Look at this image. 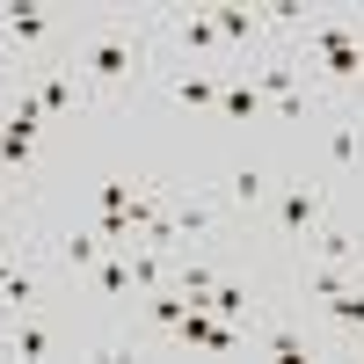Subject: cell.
Here are the masks:
<instances>
[{"instance_id": "1", "label": "cell", "mask_w": 364, "mask_h": 364, "mask_svg": "<svg viewBox=\"0 0 364 364\" xmlns=\"http://www.w3.org/2000/svg\"><path fill=\"white\" fill-rule=\"evenodd\" d=\"M139 66H146V44L124 22H109V29H95V37L80 44V73L95 87H124V80H139Z\"/></svg>"}, {"instance_id": "2", "label": "cell", "mask_w": 364, "mask_h": 364, "mask_svg": "<svg viewBox=\"0 0 364 364\" xmlns=\"http://www.w3.org/2000/svg\"><path fill=\"white\" fill-rule=\"evenodd\" d=\"M321 204H328V197H321V182H291V190L277 197V233H284V240L314 233V226H321Z\"/></svg>"}, {"instance_id": "3", "label": "cell", "mask_w": 364, "mask_h": 364, "mask_svg": "<svg viewBox=\"0 0 364 364\" xmlns=\"http://www.w3.org/2000/svg\"><path fill=\"white\" fill-rule=\"evenodd\" d=\"M51 29H58V22H51L44 8H0V44H8V51H15V44H22V51H44Z\"/></svg>"}, {"instance_id": "4", "label": "cell", "mask_w": 364, "mask_h": 364, "mask_svg": "<svg viewBox=\"0 0 364 364\" xmlns=\"http://www.w3.org/2000/svg\"><path fill=\"white\" fill-rule=\"evenodd\" d=\"M37 102H44L51 117L80 109V80H73V66H37Z\"/></svg>"}, {"instance_id": "5", "label": "cell", "mask_w": 364, "mask_h": 364, "mask_svg": "<svg viewBox=\"0 0 364 364\" xmlns=\"http://www.w3.org/2000/svg\"><path fill=\"white\" fill-rule=\"evenodd\" d=\"M175 37H182V51H197V58H226V44H219V22H211V8H190L175 22Z\"/></svg>"}, {"instance_id": "6", "label": "cell", "mask_w": 364, "mask_h": 364, "mask_svg": "<svg viewBox=\"0 0 364 364\" xmlns=\"http://www.w3.org/2000/svg\"><path fill=\"white\" fill-rule=\"evenodd\" d=\"M211 22H219V44H226V51H248V44L262 37V15H255V8H211Z\"/></svg>"}, {"instance_id": "7", "label": "cell", "mask_w": 364, "mask_h": 364, "mask_svg": "<svg viewBox=\"0 0 364 364\" xmlns=\"http://www.w3.org/2000/svg\"><path fill=\"white\" fill-rule=\"evenodd\" d=\"M314 248H321V262H343V269H357L364 240H357V233H343V226H314Z\"/></svg>"}, {"instance_id": "8", "label": "cell", "mask_w": 364, "mask_h": 364, "mask_svg": "<svg viewBox=\"0 0 364 364\" xmlns=\"http://www.w3.org/2000/svg\"><path fill=\"white\" fill-rule=\"evenodd\" d=\"M29 154H37V132H29V124H15V117H8V124H0V168H29Z\"/></svg>"}, {"instance_id": "9", "label": "cell", "mask_w": 364, "mask_h": 364, "mask_svg": "<svg viewBox=\"0 0 364 364\" xmlns=\"http://www.w3.org/2000/svg\"><path fill=\"white\" fill-rule=\"evenodd\" d=\"M182 314H190V291H182V284H168V291H154V299H146V321H154V328H168V336H175V321Z\"/></svg>"}, {"instance_id": "10", "label": "cell", "mask_w": 364, "mask_h": 364, "mask_svg": "<svg viewBox=\"0 0 364 364\" xmlns=\"http://www.w3.org/2000/svg\"><path fill=\"white\" fill-rule=\"evenodd\" d=\"M219 87H226V80L204 66V73H182V80H175V95L190 102V109H211V102H219Z\"/></svg>"}, {"instance_id": "11", "label": "cell", "mask_w": 364, "mask_h": 364, "mask_svg": "<svg viewBox=\"0 0 364 364\" xmlns=\"http://www.w3.org/2000/svg\"><path fill=\"white\" fill-rule=\"evenodd\" d=\"M328 168H357V117H336V132H328Z\"/></svg>"}, {"instance_id": "12", "label": "cell", "mask_w": 364, "mask_h": 364, "mask_svg": "<svg viewBox=\"0 0 364 364\" xmlns=\"http://www.w3.org/2000/svg\"><path fill=\"white\" fill-rule=\"evenodd\" d=\"M58 262H66V269H95L102 262V240L95 233H66V240H58Z\"/></svg>"}, {"instance_id": "13", "label": "cell", "mask_w": 364, "mask_h": 364, "mask_svg": "<svg viewBox=\"0 0 364 364\" xmlns=\"http://www.w3.org/2000/svg\"><path fill=\"white\" fill-rule=\"evenodd\" d=\"M87 277H95V291H109V299H117V291H132V255H102Z\"/></svg>"}, {"instance_id": "14", "label": "cell", "mask_w": 364, "mask_h": 364, "mask_svg": "<svg viewBox=\"0 0 364 364\" xmlns=\"http://www.w3.org/2000/svg\"><path fill=\"white\" fill-rule=\"evenodd\" d=\"M219 109H226V117H262V87L226 80V87H219Z\"/></svg>"}, {"instance_id": "15", "label": "cell", "mask_w": 364, "mask_h": 364, "mask_svg": "<svg viewBox=\"0 0 364 364\" xmlns=\"http://www.w3.org/2000/svg\"><path fill=\"white\" fill-rule=\"evenodd\" d=\"M8 350H15V357H51V336H44L37 321H15V328H8Z\"/></svg>"}, {"instance_id": "16", "label": "cell", "mask_w": 364, "mask_h": 364, "mask_svg": "<svg viewBox=\"0 0 364 364\" xmlns=\"http://www.w3.org/2000/svg\"><path fill=\"white\" fill-rule=\"evenodd\" d=\"M132 197H139V182L117 175V182H102V190H95V211H132Z\"/></svg>"}, {"instance_id": "17", "label": "cell", "mask_w": 364, "mask_h": 364, "mask_svg": "<svg viewBox=\"0 0 364 364\" xmlns=\"http://www.w3.org/2000/svg\"><path fill=\"white\" fill-rule=\"evenodd\" d=\"M175 284L197 299V291H211V284H219V269H211V262H182V269H175Z\"/></svg>"}, {"instance_id": "18", "label": "cell", "mask_w": 364, "mask_h": 364, "mask_svg": "<svg viewBox=\"0 0 364 364\" xmlns=\"http://www.w3.org/2000/svg\"><path fill=\"white\" fill-rule=\"evenodd\" d=\"M0 299H8V306H29V299H37V277H29V269H8V277H0Z\"/></svg>"}, {"instance_id": "19", "label": "cell", "mask_w": 364, "mask_h": 364, "mask_svg": "<svg viewBox=\"0 0 364 364\" xmlns=\"http://www.w3.org/2000/svg\"><path fill=\"white\" fill-rule=\"evenodd\" d=\"M262 190H269V182H262V168H240V175H233V204H240V211H248V204H262Z\"/></svg>"}, {"instance_id": "20", "label": "cell", "mask_w": 364, "mask_h": 364, "mask_svg": "<svg viewBox=\"0 0 364 364\" xmlns=\"http://www.w3.org/2000/svg\"><path fill=\"white\" fill-rule=\"evenodd\" d=\"M269 357H306V336L299 328H269Z\"/></svg>"}, {"instance_id": "21", "label": "cell", "mask_w": 364, "mask_h": 364, "mask_svg": "<svg viewBox=\"0 0 364 364\" xmlns=\"http://www.w3.org/2000/svg\"><path fill=\"white\" fill-rule=\"evenodd\" d=\"M15 197H22V175H15V168H0V211H15Z\"/></svg>"}, {"instance_id": "22", "label": "cell", "mask_w": 364, "mask_h": 364, "mask_svg": "<svg viewBox=\"0 0 364 364\" xmlns=\"http://www.w3.org/2000/svg\"><path fill=\"white\" fill-rule=\"evenodd\" d=\"M8 66H15V51H8V44H0V73H8Z\"/></svg>"}, {"instance_id": "23", "label": "cell", "mask_w": 364, "mask_h": 364, "mask_svg": "<svg viewBox=\"0 0 364 364\" xmlns=\"http://www.w3.org/2000/svg\"><path fill=\"white\" fill-rule=\"evenodd\" d=\"M357 51H364V29H357Z\"/></svg>"}, {"instance_id": "24", "label": "cell", "mask_w": 364, "mask_h": 364, "mask_svg": "<svg viewBox=\"0 0 364 364\" xmlns=\"http://www.w3.org/2000/svg\"><path fill=\"white\" fill-rule=\"evenodd\" d=\"M0 343H8V336H0Z\"/></svg>"}]
</instances>
